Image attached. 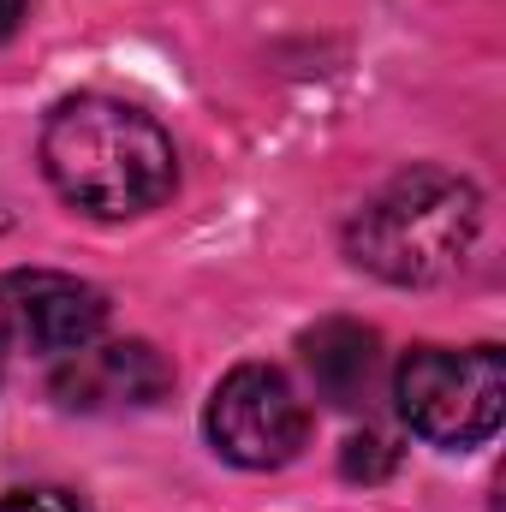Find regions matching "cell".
Returning a JSON list of instances; mask_svg holds the SVG:
<instances>
[{"mask_svg":"<svg viewBox=\"0 0 506 512\" xmlns=\"http://www.w3.org/2000/svg\"><path fill=\"white\" fill-rule=\"evenodd\" d=\"M42 173L72 209L96 221H126L173 197L179 155L143 108L114 96H72L42 126Z\"/></svg>","mask_w":506,"mask_h":512,"instance_id":"cell-1","label":"cell"},{"mask_svg":"<svg viewBox=\"0 0 506 512\" xmlns=\"http://www.w3.org/2000/svg\"><path fill=\"white\" fill-rule=\"evenodd\" d=\"M483 233V197L447 167H405L352 215L346 256L387 286L447 280Z\"/></svg>","mask_w":506,"mask_h":512,"instance_id":"cell-2","label":"cell"},{"mask_svg":"<svg viewBox=\"0 0 506 512\" xmlns=\"http://www.w3.org/2000/svg\"><path fill=\"white\" fill-rule=\"evenodd\" d=\"M399 411L405 423L435 447H477L501 429L506 411V358L501 346H417L405 352L399 376Z\"/></svg>","mask_w":506,"mask_h":512,"instance_id":"cell-3","label":"cell"},{"mask_svg":"<svg viewBox=\"0 0 506 512\" xmlns=\"http://www.w3.org/2000/svg\"><path fill=\"white\" fill-rule=\"evenodd\" d=\"M209 441L245 471H280L310 441V411L274 364H239L209 399Z\"/></svg>","mask_w":506,"mask_h":512,"instance_id":"cell-4","label":"cell"},{"mask_svg":"<svg viewBox=\"0 0 506 512\" xmlns=\"http://www.w3.org/2000/svg\"><path fill=\"white\" fill-rule=\"evenodd\" d=\"M0 310L48 358H72V352L96 346V334L108 328V298L96 286H84L72 274H48V268L0 280Z\"/></svg>","mask_w":506,"mask_h":512,"instance_id":"cell-5","label":"cell"},{"mask_svg":"<svg viewBox=\"0 0 506 512\" xmlns=\"http://www.w3.org/2000/svg\"><path fill=\"white\" fill-rule=\"evenodd\" d=\"M173 387V370L155 346L120 340V346H84L72 364L54 376L60 405L72 411H114V405H155Z\"/></svg>","mask_w":506,"mask_h":512,"instance_id":"cell-6","label":"cell"},{"mask_svg":"<svg viewBox=\"0 0 506 512\" xmlns=\"http://www.w3.org/2000/svg\"><path fill=\"white\" fill-rule=\"evenodd\" d=\"M304 370H310V382H316V393H322L328 405H340V411L370 405L376 376H381V340H376V328L346 322V316L316 322V328L304 334Z\"/></svg>","mask_w":506,"mask_h":512,"instance_id":"cell-7","label":"cell"},{"mask_svg":"<svg viewBox=\"0 0 506 512\" xmlns=\"http://www.w3.org/2000/svg\"><path fill=\"white\" fill-rule=\"evenodd\" d=\"M340 471H346V477H364V483H381V477L393 471V447H387L381 435H352Z\"/></svg>","mask_w":506,"mask_h":512,"instance_id":"cell-8","label":"cell"},{"mask_svg":"<svg viewBox=\"0 0 506 512\" xmlns=\"http://www.w3.org/2000/svg\"><path fill=\"white\" fill-rule=\"evenodd\" d=\"M0 512H90V507L66 489H18V495L0 501Z\"/></svg>","mask_w":506,"mask_h":512,"instance_id":"cell-9","label":"cell"},{"mask_svg":"<svg viewBox=\"0 0 506 512\" xmlns=\"http://www.w3.org/2000/svg\"><path fill=\"white\" fill-rule=\"evenodd\" d=\"M18 18H24V0H0V42L18 30Z\"/></svg>","mask_w":506,"mask_h":512,"instance_id":"cell-10","label":"cell"},{"mask_svg":"<svg viewBox=\"0 0 506 512\" xmlns=\"http://www.w3.org/2000/svg\"><path fill=\"white\" fill-rule=\"evenodd\" d=\"M0 358H6V340H0Z\"/></svg>","mask_w":506,"mask_h":512,"instance_id":"cell-11","label":"cell"}]
</instances>
